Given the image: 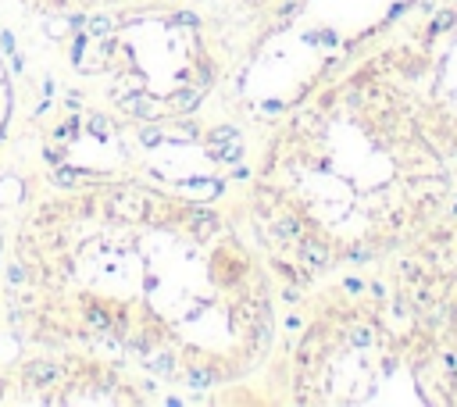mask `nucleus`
Listing matches in <instances>:
<instances>
[{
    "instance_id": "20e7f679",
    "label": "nucleus",
    "mask_w": 457,
    "mask_h": 407,
    "mask_svg": "<svg viewBox=\"0 0 457 407\" xmlns=\"http://www.w3.org/2000/svg\"><path fill=\"white\" fill-rule=\"evenodd\" d=\"M236 11H246V15H264V18H282L289 11H297L304 0H228Z\"/></svg>"
},
{
    "instance_id": "f257e3e1",
    "label": "nucleus",
    "mask_w": 457,
    "mask_h": 407,
    "mask_svg": "<svg viewBox=\"0 0 457 407\" xmlns=\"http://www.w3.org/2000/svg\"><path fill=\"white\" fill-rule=\"evenodd\" d=\"M26 347L121 357L182 390H228L279 339L251 218L136 176H72L26 204L0 283Z\"/></svg>"
},
{
    "instance_id": "423d86ee",
    "label": "nucleus",
    "mask_w": 457,
    "mask_h": 407,
    "mask_svg": "<svg viewBox=\"0 0 457 407\" xmlns=\"http://www.w3.org/2000/svg\"><path fill=\"white\" fill-rule=\"evenodd\" d=\"M0 314H4V304H0Z\"/></svg>"
},
{
    "instance_id": "f03ea898",
    "label": "nucleus",
    "mask_w": 457,
    "mask_h": 407,
    "mask_svg": "<svg viewBox=\"0 0 457 407\" xmlns=\"http://www.w3.org/2000/svg\"><path fill=\"white\" fill-rule=\"evenodd\" d=\"M157 382L136 364L82 347H26L0 361V404L150 407Z\"/></svg>"
},
{
    "instance_id": "39448f33",
    "label": "nucleus",
    "mask_w": 457,
    "mask_h": 407,
    "mask_svg": "<svg viewBox=\"0 0 457 407\" xmlns=\"http://www.w3.org/2000/svg\"><path fill=\"white\" fill-rule=\"evenodd\" d=\"M454 21H457L454 11H440V15H436V21H432V32H447V29H454Z\"/></svg>"
},
{
    "instance_id": "7ed1b4c3",
    "label": "nucleus",
    "mask_w": 457,
    "mask_h": 407,
    "mask_svg": "<svg viewBox=\"0 0 457 407\" xmlns=\"http://www.w3.org/2000/svg\"><path fill=\"white\" fill-rule=\"evenodd\" d=\"M32 15L43 18H100L115 11L133 8H164V4H186V0H22Z\"/></svg>"
}]
</instances>
